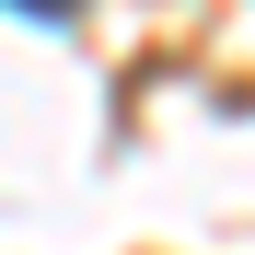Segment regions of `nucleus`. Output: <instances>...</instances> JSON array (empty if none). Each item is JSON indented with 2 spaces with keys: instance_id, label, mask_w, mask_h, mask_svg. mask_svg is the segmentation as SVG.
I'll use <instances>...</instances> for the list:
<instances>
[{
  "instance_id": "1",
  "label": "nucleus",
  "mask_w": 255,
  "mask_h": 255,
  "mask_svg": "<svg viewBox=\"0 0 255 255\" xmlns=\"http://www.w3.org/2000/svg\"><path fill=\"white\" fill-rule=\"evenodd\" d=\"M12 12H70V0H12Z\"/></svg>"
}]
</instances>
